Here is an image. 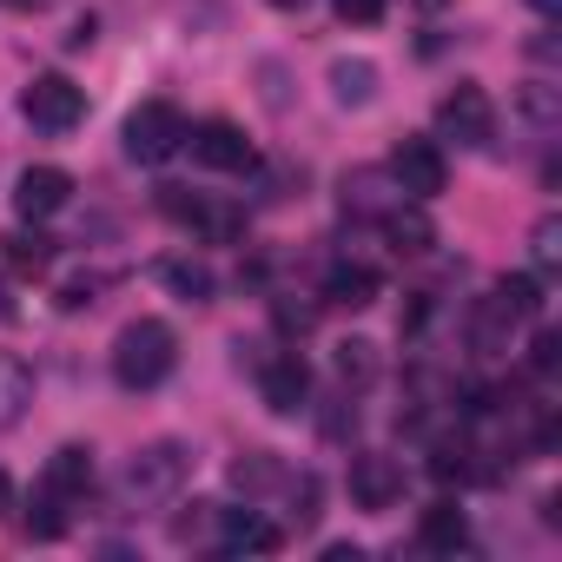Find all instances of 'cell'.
Segmentation results:
<instances>
[{
	"label": "cell",
	"instance_id": "1",
	"mask_svg": "<svg viewBox=\"0 0 562 562\" xmlns=\"http://www.w3.org/2000/svg\"><path fill=\"white\" fill-rule=\"evenodd\" d=\"M179 364V331L166 318H133L120 338H113V378L126 391H159Z\"/></svg>",
	"mask_w": 562,
	"mask_h": 562
},
{
	"label": "cell",
	"instance_id": "2",
	"mask_svg": "<svg viewBox=\"0 0 562 562\" xmlns=\"http://www.w3.org/2000/svg\"><path fill=\"white\" fill-rule=\"evenodd\" d=\"M186 476H192V450L172 443V437H159V443H146V450L126 457L120 490H126V503H146V509H153V503H172Z\"/></svg>",
	"mask_w": 562,
	"mask_h": 562
},
{
	"label": "cell",
	"instance_id": "3",
	"mask_svg": "<svg viewBox=\"0 0 562 562\" xmlns=\"http://www.w3.org/2000/svg\"><path fill=\"white\" fill-rule=\"evenodd\" d=\"M179 146H186V113H179L172 100H146V106H133V120H126V159H139V166H166Z\"/></svg>",
	"mask_w": 562,
	"mask_h": 562
},
{
	"label": "cell",
	"instance_id": "4",
	"mask_svg": "<svg viewBox=\"0 0 562 562\" xmlns=\"http://www.w3.org/2000/svg\"><path fill=\"white\" fill-rule=\"evenodd\" d=\"M21 113L41 126V133H74L87 120V93L67 80V74H34L27 93H21Z\"/></svg>",
	"mask_w": 562,
	"mask_h": 562
},
{
	"label": "cell",
	"instance_id": "5",
	"mask_svg": "<svg viewBox=\"0 0 562 562\" xmlns=\"http://www.w3.org/2000/svg\"><path fill=\"white\" fill-rule=\"evenodd\" d=\"M437 133L457 139V146H490V139H496V106H490V93H483L476 80H457V87L443 93V106H437Z\"/></svg>",
	"mask_w": 562,
	"mask_h": 562
},
{
	"label": "cell",
	"instance_id": "6",
	"mask_svg": "<svg viewBox=\"0 0 562 562\" xmlns=\"http://www.w3.org/2000/svg\"><path fill=\"white\" fill-rule=\"evenodd\" d=\"M159 205H166V218H179L186 232H199V238H212V245H232V238L245 232V212H238V205L199 199V192H186V186H159Z\"/></svg>",
	"mask_w": 562,
	"mask_h": 562
},
{
	"label": "cell",
	"instance_id": "7",
	"mask_svg": "<svg viewBox=\"0 0 562 562\" xmlns=\"http://www.w3.org/2000/svg\"><path fill=\"white\" fill-rule=\"evenodd\" d=\"M443 179H450V166H443L437 139H417V133L397 139V153H391V186H397L404 199H437Z\"/></svg>",
	"mask_w": 562,
	"mask_h": 562
},
{
	"label": "cell",
	"instance_id": "8",
	"mask_svg": "<svg viewBox=\"0 0 562 562\" xmlns=\"http://www.w3.org/2000/svg\"><path fill=\"white\" fill-rule=\"evenodd\" d=\"M186 146H192V159L212 166V172H251V166H258L251 139H245L232 120H199V126H186Z\"/></svg>",
	"mask_w": 562,
	"mask_h": 562
},
{
	"label": "cell",
	"instance_id": "9",
	"mask_svg": "<svg viewBox=\"0 0 562 562\" xmlns=\"http://www.w3.org/2000/svg\"><path fill=\"white\" fill-rule=\"evenodd\" d=\"M305 391H312V371H305L299 351H278V358L258 364V397H265V411L292 417V411H305Z\"/></svg>",
	"mask_w": 562,
	"mask_h": 562
},
{
	"label": "cell",
	"instance_id": "10",
	"mask_svg": "<svg viewBox=\"0 0 562 562\" xmlns=\"http://www.w3.org/2000/svg\"><path fill=\"white\" fill-rule=\"evenodd\" d=\"M67 199H74V172H60V166H27L21 186H14V212L34 218V225L67 212Z\"/></svg>",
	"mask_w": 562,
	"mask_h": 562
},
{
	"label": "cell",
	"instance_id": "11",
	"mask_svg": "<svg viewBox=\"0 0 562 562\" xmlns=\"http://www.w3.org/2000/svg\"><path fill=\"white\" fill-rule=\"evenodd\" d=\"M397 496H404V470H397V457L358 450V457H351V503H358V509H391Z\"/></svg>",
	"mask_w": 562,
	"mask_h": 562
},
{
	"label": "cell",
	"instance_id": "12",
	"mask_svg": "<svg viewBox=\"0 0 562 562\" xmlns=\"http://www.w3.org/2000/svg\"><path fill=\"white\" fill-rule=\"evenodd\" d=\"M218 549L225 555H271V549H285V529L265 522L258 509H218Z\"/></svg>",
	"mask_w": 562,
	"mask_h": 562
},
{
	"label": "cell",
	"instance_id": "13",
	"mask_svg": "<svg viewBox=\"0 0 562 562\" xmlns=\"http://www.w3.org/2000/svg\"><path fill=\"white\" fill-rule=\"evenodd\" d=\"M41 490H47L54 503H74V496H87V490H93V450H80V443L54 450V457H47V476H41Z\"/></svg>",
	"mask_w": 562,
	"mask_h": 562
},
{
	"label": "cell",
	"instance_id": "14",
	"mask_svg": "<svg viewBox=\"0 0 562 562\" xmlns=\"http://www.w3.org/2000/svg\"><path fill=\"white\" fill-rule=\"evenodd\" d=\"M470 542V516L443 496V503H430L424 516H417V549H430V555H457Z\"/></svg>",
	"mask_w": 562,
	"mask_h": 562
},
{
	"label": "cell",
	"instance_id": "15",
	"mask_svg": "<svg viewBox=\"0 0 562 562\" xmlns=\"http://www.w3.org/2000/svg\"><path fill=\"white\" fill-rule=\"evenodd\" d=\"M378 225H384V238H391V251H397V258H424V251L437 245V225H430L417 205H391Z\"/></svg>",
	"mask_w": 562,
	"mask_h": 562
},
{
	"label": "cell",
	"instance_id": "16",
	"mask_svg": "<svg viewBox=\"0 0 562 562\" xmlns=\"http://www.w3.org/2000/svg\"><path fill=\"white\" fill-rule=\"evenodd\" d=\"M325 305H338V312L378 305V271H371V265H338V271L325 278Z\"/></svg>",
	"mask_w": 562,
	"mask_h": 562
},
{
	"label": "cell",
	"instance_id": "17",
	"mask_svg": "<svg viewBox=\"0 0 562 562\" xmlns=\"http://www.w3.org/2000/svg\"><path fill=\"white\" fill-rule=\"evenodd\" d=\"M34 404V371L14 358V351H0V430H14Z\"/></svg>",
	"mask_w": 562,
	"mask_h": 562
},
{
	"label": "cell",
	"instance_id": "18",
	"mask_svg": "<svg viewBox=\"0 0 562 562\" xmlns=\"http://www.w3.org/2000/svg\"><path fill=\"white\" fill-rule=\"evenodd\" d=\"M153 278H159L166 292H179L186 305H205V299H212V271H205L199 258H159Z\"/></svg>",
	"mask_w": 562,
	"mask_h": 562
},
{
	"label": "cell",
	"instance_id": "19",
	"mask_svg": "<svg viewBox=\"0 0 562 562\" xmlns=\"http://www.w3.org/2000/svg\"><path fill=\"white\" fill-rule=\"evenodd\" d=\"M391 205H397V199H391V172H371V166H364V172L345 179V212H358V218H384Z\"/></svg>",
	"mask_w": 562,
	"mask_h": 562
},
{
	"label": "cell",
	"instance_id": "20",
	"mask_svg": "<svg viewBox=\"0 0 562 562\" xmlns=\"http://www.w3.org/2000/svg\"><path fill=\"white\" fill-rule=\"evenodd\" d=\"M509 325H516V318H509V305H503V299L490 292V299H483V305L470 312V345H476L483 358H496V351L509 345Z\"/></svg>",
	"mask_w": 562,
	"mask_h": 562
},
{
	"label": "cell",
	"instance_id": "21",
	"mask_svg": "<svg viewBox=\"0 0 562 562\" xmlns=\"http://www.w3.org/2000/svg\"><path fill=\"white\" fill-rule=\"evenodd\" d=\"M285 483V463H278L271 450H245L238 463H232V490L238 496H265V490H278Z\"/></svg>",
	"mask_w": 562,
	"mask_h": 562
},
{
	"label": "cell",
	"instance_id": "22",
	"mask_svg": "<svg viewBox=\"0 0 562 562\" xmlns=\"http://www.w3.org/2000/svg\"><path fill=\"white\" fill-rule=\"evenodd\" d=\"M331 100L338 106H371L378 100V67L371 60H338L331 67Z\"/></svg>",
	"mask_w": 562,
	"mask_h": 562
},
{
	"label": "cell",
	"instance_id": "23",
	"mask_svg": "<svg viewBox=\"0 0 562 562\" xmlns=\"http://www.w3.org/2000/svg\"><path fill=\"white\" fill-rule=\"evenodd\" d=\"M516 113H522L536 133H555V120H562V100H555V87H549V80H529V87L516 93Z\"/></svg>",
	"mask_w": 562,
	"mask_h": 562
},
{
	"label": "cell",
	"instance_id": "24",
	"mask_svg": "<svg viewBox=\"0 0 562 562\" xmlns=\"http://www.w3.org/2000/svg\"><path fill=\"white\" fill-rule=\"evenodd\" d=\"M8 265L14 271H47L54 265V238L47 232H14L8 238Z\"/></svg>",
	"mask_w": 562,
	"mask_h": 562
},
{
	"label": "cell",
	"instance_id": "25",
	"mask_svg": "<svg viewBox=\"0 0 562 562\" xmlns=\"http://www.w3.org/2000/svg\"><path fill=\"white\" fill-rule=\"evenodd\" d=\"M378 378V345H364V338H351V345H338V384H371Z\"/></svg>",
	"mask_w": 562,
	"mask_h": 562
},
{
	"label": "cell",
	"instance_id": "26",
	"mask_svg": "<svg viewBox=\"0 0 562 562\" xmlns=\"http://www.w3.org/2000/svg\"><path fill=\"white\" fill-rule=\"evenodd\" d=\"M496 299L509 305V318H536V312H542V285H536L529 271H522V278H503V285H496Z\"/></svg>",
	"mask_w": 562,
	"mask_h": 562
},
{
	"label": "cell",
	"instance_id": "27",
	"mask_svg": "<svg viewBox=\"0 0 562 562\" xmlns=\"http://www.w3.org/2000/svg\"><path fill=\"white\" fill-rule=\"evenodd\" d=\"M529 258H536V271H555L562 265V218H542L529 232Z\"/></svg>",
	"mask_w": 562,
	"mask_h": 562
},
{
	"label": "cell",
	"instance_id": "28",
	"mask_svg": "<svg viewBox=\"0 0 562 562\" xmlns=\"http://www.w3.org/2000/svg\"><path fill=\"white\" fill-rule=\"evenodd\" d=\"M331 8H338V21H351V27H378L391 0H331Z\"/></svg>",
	"mask_w": 562,
	"mask_h": 562
},
{
	"label": "cell",
	"instance_id": "29",
	"mask_svg": "<svg viewBox=\"0 0 562 562\" xmlns=\"http://www.w3.org/2000/svg\"><path fill=\"white\" fill-rule=\"evenodd\" d=\"M292 496H299V509H292V516H299V529H312V522H318V476H299V483H292Z\"/></svg>",
	"mask_w": 562,
	"mask_h": 562
},
{
	"label": "cell",
	"instance_id": "30",
	"mask_svg": "<svg viewBox=\"0 0 562 562\" xmlns=\"http://www.w3.org/2000/svg\"><path fill=\"white\" fill-rule=\"evenodd\" d=\"M106 285V278H74V285L60 292V312H80V305H93V292Z\"/></svg>",
	"mask_w": 562,
	"mask_h": 562
},
{
	"label": "cell",
	"instance_id": "31",
	"mask_svg": "<svg viewBox=\"0 0 562 562\" xmlns=\"http://www.w3.org/2000/svg\"><path fill=\"white\" fill-rule=\"evenodd\" d=\"M555 351H562V338L555 331H536V371H555Z\"/></svg>",
	"mask_w": 562,
	"mask_h": 562
},
{
	"label": "cell",
	"instance_id": "32",
	"mask_svg": "<svg viewBox=\"0 0 562 562\" xmlns=\"http://www.w3.org/2000/svg\"><path fill=\"white\" fill-rule=\"evenodd\" d=\"M0 8H14V14H47V8H60V0H0Z\"/></svg>",
	"mask_w": 562,
	"mask_h": 562
},
{
	"label": "cell",
	"instance_id": "33",
	"mask_svg": "<svg viewBox=\"0 0 562 562\" xmlns=\"http://www.w3.org/2000/svg\"><path fill=\"white\" fill-rule=\"evenodd\" d=\"M14 509V483H8V470H0V516Z\"/></svg>",
	"mask_w": 562,
	"mask_h": 562
},
{
	"label": "cell",
	"instance_id": "34",
	"mask_svg": "<svg viewBox=\"0 0 562 562\" xmlns=\"http://www.w3.org/2000/svg\"><path fill=\"white\" fill-rule=\"evenodd\" d=\"M0 318H8V325L21 318V312H14V299H8V285H0Z\"/></svg>",
	"mask_w": 562,
	"mask_h": 562
},
{
	"label": "cell",
	"instance_id": "35",
	"mask_svg": "<svg viewBox=\"0 0 562 562\" xmlns=\"http://www.w3.org/2000/svg\"><path fill=\"white\" fill-rule=\"evenodd\" d=\"M529 8H536V14H555V8H562V0H529Z\"/></svg>",
	"mask_w": 562,
	"mask_h": 562
},
{
	"label": "cell",
	"instance_id": "36",
	"mask_svg": "<svg viewBox=\"0 0 562 562\" xmlns=\"http://www.w3.org/2000/svg\"><path fill=\"white\" fill-rule=\"evenodd\" d=\"M417 8H424V14H437V8H443V0H417Z\"/></svg>",
	"mask_w": 562,
	"mask_h": 562
},
{
	"label": "cell",
	"instance_id": "37",
	"mask_svg": "<svg viewBox=\"0 0 562 562\" xmlns=\"http://www.w3.org/2000/svg\"><path fill=\"white\" fill-rule=\"evenodd\" d=\"M278 8H305V0H278Z\"/></svg>",
	"mask_w": 562,
	"mask_h": 562
}]
</instances>
